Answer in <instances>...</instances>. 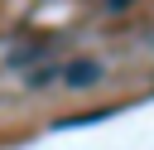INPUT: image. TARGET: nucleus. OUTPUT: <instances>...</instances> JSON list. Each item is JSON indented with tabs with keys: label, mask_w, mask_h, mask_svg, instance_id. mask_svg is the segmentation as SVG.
Instances as JSON below:
<instances>
[{
	"label": "nucleus",
	"mask_w": 154,
	"mask_h": 150,
	"mask_svg": "<svg viewBox=\"0 0 154 150\" xmlns=\"http://www.w3.org/2000/svg\"><path fill=\"white\" fill-rule=\"evenodd\" d=\"M96 77H101V63H91V58H87V63H72V68H67V87H91Z\"/></svg>",
	"instance_id": "1"
},
{
	"label": "nucleus",
	"mask_w": 154,
	"mask_h": 150,
	"mask_svg": "<svg viewBox=\"0 0 154 150\" xmlns=\"http://www.w3.org/2000/svg\"><path fill=\"white\" fill-rule=\"evenodd\" d=\"M106 5H111V10H125V5H130V0H106Z\"/></svg>",
	"instance_id": "2"
}]
</instances>
